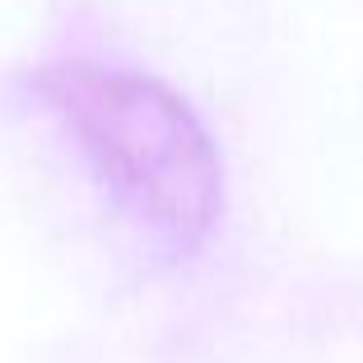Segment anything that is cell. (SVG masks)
Returning <instances> with one entry per match:
<instances>
[{
    "label": "cell",
    "mask_w": 363,
    "mask_h": 363,
    "mask_svg": "<svg viewBox=\"0 0 363 363\" xmlns=\"http://www.w3.org/2000/svg\"><path fill=\"white\" fill-rule=\"evenodd\" d=\"M38 84L145 224L177 247L201 242L219 210V154L168 84L94 61H61Z\"/></svg>",
    "instance_id": "cell-1"
}]
</instances>
